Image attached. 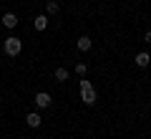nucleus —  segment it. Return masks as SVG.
Masks as SVG:
<instances>
[{
    "label": "nucleus",
    "mask_w": 151,
    "mask_h": 139,
    "mask_svg": "<svg viewBox=\"0 0 151 139\" xmlns=\"http://www.w3.org/2000/svg\"><path fill=\"white\" fill-rule=\"evenodd\" d=\"M78 86H81V99L86 101V106H93V104H96V89H93V84L83 79Z\"/></svg>",
    "instance_id": "nucleus-1"
},
{
    "label": "nucleus",
    "mask_w": 151,
    "mask_h": 139,
    "mask_svg": "<svg viewBox=\"0 0 151 139\" xmlns=\"http://www.w3.org/2000/svg\"><path fill=\"white\" fill-rule=\"evenodd\" d=\"M23 51V41L20 38H5V53L8 56H18Z\"/></svg>",
    "instance_id": "nucleus-2"
},
{
    "label": "nucleus",
    "mask_w": 151,
    "mask_h": 139,
    "mask_svg": "<svg viewBox=\"0 0 151 139\" xmlns=\"http://www.w3.org/2000/svg\"><path fill=\"white\" fill-rule=\"evenodd\" d=\"M35 104H38L40 109L50 106V94H43V91H40V94H35Z\"/></svg>",
    "instance_id": "nucleus-3"
},
{
    "label": "nucleus",
    "mask_w": 151,
    "mask_h": 139,
    "mask_svg": "<svg viewBox=\"0 0 151 139\" xmlns=\"http://www.w3.org/2000/svg\"><path fill=\"white\" fill-rule=\"evenodd\" d=\"M3 25L5 28H15L18 25V15L15 13H5V15H3Z\"/></svg>",
    "instance_id": "nucleus-4"
},
{
    "label": "nucleus",
    "mask_w": 151,
    "mask_h": 139,
    "mask_svg": "<svg viewBox=\"0 0 151 139\" xmlns=\"http://www.w3.org/2000/svg\"><path fill=\"white\" fill-rule=\"evenodd\" d=\"M149 61H151L149 53H139V56H136V66H139V68H146V66H149Z\"/></svg>",
    "instance_id": "nucleus-5"
},
{
    "label": "nucleus",
    "mask_w": 151,
    "mask_h": 139,
    "mask_svg": "<svg viewBox=\"0 0 151 139\" xmlns=\"http://www.w3.org/2000/svg\"><path fill=\"white\" fill-rule=\"evenodd\" d=\"M76 46H78V51H88V48H91V38H88V36H81Z\"/></svg>",
    "instance_id": "nucleus-6"
},
{
    "label": "nucleus",
    "mask_w": 151,
    "mask_h": 139,
    "mask_svg": "<svg viewBox=\"0 0 151 139\" xmlns=\"http://www.w3.org/2000/svg\"><path fill=\"white\" fill-rule=\"evenodd\" d=\"M33 25H35V31H45V25H48V18H45V15H38L35 20H33Z\"/></svg>",
    "instance_id": "nucleus-7"
},
{
    "label": "nucleus",
    "mask_w": 151,
    "mask_h": 139,
    "mask_svg": "<svg viewBox=\"0 0 151 139\" xmlns=\"http://www.w3.org/2000/svg\"><path fill=\"white\" fill-rule=\"evenodd\" d=\"M25 122H28V127H33V129H35V127H40V116H38V114H28V116H25Z\"/></svg>",
    "instance_id": "nucleus-8"
},
{
    "label": "nucleus",
    "mask_w": 151,
    "mask_h": 139,
    "mask_svg": "<svg viewBox=\"0 0 151 139\" xmlns=\"http://www.w3.org/2000/svg\"><path fill=\"white\" fill-rule=\"evenodd\" d=\"M55 79L58 81H68V71L65 68H55Z\"/></svg>",
    "instance_id": "nucleus-9"
},
{
    "label": "nucleus",
    "mask_w": 151,
    "mask_h": 139,
    "mask_svg": "<svg viewBox=\"0 0 151 139\" xmlns=\"http://www.w3.org/2000/svg\"><path fill=\"white\" fill-rule=\"evenodd\" d=\"M48 13H50V15L58 13V3H55V0H50V3H48Z\"/></svg>",
    "instance_id": "nucleus-10"
},
{
    "label": "nucleus",
    "mask_w": 151,
    "mask_h": 139,
    "mask_svg": "<svg viewBox=\"0 0 151 139\" xmlns=\"http://www.w3.org/2000/svg\"><path fill=\"white\" fill-rule=\"evenodd\" d=\"M76 71H78L81 76H86V63H78V66H76Z\"/></svg>",
    "instance_id": "nucleus-11"
},
{
    "label": "nucleus",
    "mask_w": 151,
    "mask_h": 139,
    "mask_svg": "<svg viewBox=\"0 0 151 139\" xmlns=\"http://www.w3.org/2000/svg\"><path fill=\"white\" fill-rule=\"evenodd\" d=\"M144 41H146V43H151V31H149V33L144 36Z\"/></svg>",
    "instance_id": "nucleus-12"
}]
</instances>
